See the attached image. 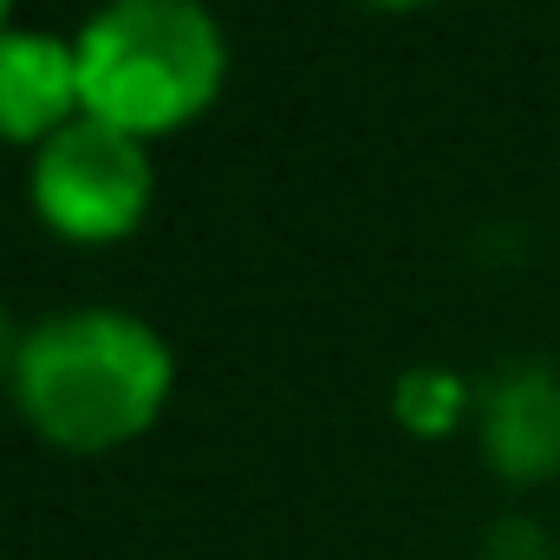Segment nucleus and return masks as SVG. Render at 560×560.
<instances>
[{
  "label": "nucleus",
  "instance_id": "7",
  "mask_svg": "<svg viewBox=\"0 0 560 560\" xmlns=\"http://www.w3.org/2000/svg\"><path fill=\"white\" fill-rule=\"evenodd\" d=\"M482 560H548V535H541L535 522L509 515V522H495V528L482 535Z\"/></svg>",
  "mask_w": 560,
  "mask_h": 560
},
{
  "label": "nucleus",
  "instance_id": "5",
  "mask_svg": "<svg viewBox=\"0 0 560 560\" xmlns=\"http://www.w3.org/2000/svg\"><path fill=\"white\" fill-rule=\"evenodd\" d=\"M482 456L509 482H541L560 469V372L509 365L482 392Z\"/></svg>",
  "mask_w": 560,
  "mask_h": 560
},
{
  "label": "nucleus",
  "instance_id": "10",
  "mask_svg": "<svg viewBox=\"0 0 560 560\" xmlns=\"http://www.w3.org/2000/svg\"><path fill=\"white\" fill-rule=\"evenodd\" d=\"M7 13H13V0H0V33H7Z\"/></svg>",
  "mask_w": 560,
  "mask_h": 560
},
{
  "label": "nucleus",
  "instance_id": "9",
  "mask_svg": "<svg viewBox=\"0 0 560 560\" xmlns=\"http://www.w3.org/2000/svg\"><path fill=\"white\" fill-rule=\"evenodd\" d=\"M372 7H430V0H372Z\"/></svg>",
  "mask_w": 560,
  "mask_h": 560
},
{
  "label": "nucleus",
  "instance_id": "6",
  "mask_svg": "<svg viewBox=\"0 0 560 560\" xmlns=\"http://www.w3.org/2000/svg\"><path fill=\"white\" fill-rule=\"evenodd\" d=\"M456 411H463V378H450V372H411L398 385V418L411 430H443V423H456Z\"/></svg>",
  "mask_w": 560,
  "mask_h": 560
},
{
  "label": "nucleus",
  "instance_id": "1",
  "mask_svg": "<svg viewBox=\"0 0 560 560\" xmlns=\"http://www.w3.org/2000/svg\"><path fill=\"white\" fill-rule=\"evenodd\" d=\"M7 385L52 450L98 456L163 418L176 359L163 332L125 306H66L20 332Z\"/></svg>",
  "mask_w": 560,
  "mask_h": 560
},
{
  "label": "nucleus",
  "instance_id": "2",
  "mask_svg": "<svg viewBox=\"0 0 560 560\" xmlns=\"http://www.w3.org/2000/svg\"><path fill=\"white\" fill-rule=\"evenodd\" d=\"M72 52L85 112L143 143L209 112L229 79V46L202 0H105Z\"/></svg>",
  "mask_w": 560,
  "mask_h": 560
},
{
  "label": "nucleus",
  "instance_id": "4",
  "mask_svg": "<svg viewBox=\"0 0 560 560\" xmlns=\"http://www.w3.org/2000/svg\"><path fill=\"white\" fill-rule=\"evenodd\" d=\"M85 112L79 98V52L59 33H0V138L7 143H39L66 131Z\"/></svg>",
  "mask_w": 560,
  "mask_h": 560
},
{
  "label": "nucleus",
  "instance_id": "8",
  "mask_svg": "<svg viewBox=\"0 0 560 560\" xmlns=\"http://www.w3.org/2000/svg\"><path fill=\"white\" fill-rule=\"evenodd\" d=\"M13 352H20V339H13V319L0 306V372H13Z\"/></svg>",
  "mask_w": 560,
  "mask_h": 560
},
{
  "label": "nucleus",
  "instance_id": "3",
  "mask_svg": "<svg viewBox=\"0 0 560 560\" xmlns=\"http://www.w3.org/2000/svg\"><path fill=\"white\" fill-rule=\"evenodd\" d=\"M33 209L66 242H125L150 209V143L79 112L33 150Z\"/></svg>",
  "mask_w": 560,
  "mask_h": 560
}]
</instances>
